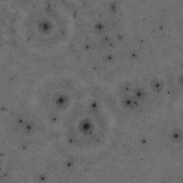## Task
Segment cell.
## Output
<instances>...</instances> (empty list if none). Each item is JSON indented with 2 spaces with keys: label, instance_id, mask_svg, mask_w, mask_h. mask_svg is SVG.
<instances>
[{
  "label": "cell",
  "instance_id": "1",
  "mask_svg": "<svg viewBox=\"0 0 183 183\" xmlns=\"http://www.w3.org/2000/svg\"><path fill=\"white\" fill-rule=\"evenodd\" d=\"M71 100L68 94L66 92H59L52 98L53 104L58 109H64L67 108Z\"/></svg>",
  "mask_w": 183,
  "mask_h": 183
},
{
  "label": "cell",
  "instance_id": "2",
  "mask_svg": "<svg viewBox=\"0 0 183 183\" xmlns=\"http://www.w3.org/2000/svg\"><path fill=\"white\" fill-rule=\"evenodd\" d=\"M138 102L135 97H126L123 98L120 102V104L122 107L126 109L134 110L138 107Z\"/></svg>",
  "mask_w": 183,
  "mask_h": 183
},
{
  "label": "cell",
  "instance_id": "3",
  "mask_svg": "<svg viewBox=\"0 0 183 183\" xmlns=\"http://www.w3.org/2000/svg\"><path fill=\"white\" fill-rule=\"evenodd\" d=\"M53 29V25L50 20L43 19L38 24V29L42 34H47L51 32Z\"/></svg>",
  "mask_w": 183,
  "mask_h": 183
},
{
  "label": "cell",
  "instance_id": "4",
  "mask_svg": "<svg viewBox=\"0 0 183 183\" xmlns=\"http://www.w3.org/2000/svg\"><path fill=\"white\" fill-rule=\"evenodd\" d=\"M164 87V82L159 78H155L150 83V88L152 91L155 93L161 92L163 90Z\"/></svg>",
  "mask_w": 183,
  "mask_h": 183
},
{
  "label": "cell",
  "instance_id": "5",
  "mask_svg": "<svg viewBox=\"0 0 183 183\" xmlns=\"http://www.w3.org/2000/svg\"><path fill=\"white\" fill-rule=\"evenodd\" d=\"M134 97L138 101H143L147 96V90L143 87H136L133 90Z\"/></svg>",
  "mask_w": 183,
  "mask_h": 183
},
{
  "label": "cell",
  "instance_id": "6",
  "mask_svg": "<svg viewBox=\"0 0 183 183\" xmlns=\"http://www.w3.org/2000/svg\"><path fill=\"white\" fill-rule=\"evenodd\" d=\"M106 30V27L104 24L99 22L97 23L94 27V32L97 35H103Z\"/></svg>",
  "mask_w": 183,
  "mask_h": 183
},
{
  "label": "cell",
  "instance_id": "7",
  "mask_svg": "<svg viewBox=\"0 0 183 183\" xmlns=\"http://www.w3.org/2000/svg\"><path fill=\"white\" fill-rule=\"evenodd\" d=\"M90 93L94 98L100 99L102 96V92L100 89L97 87L91 88L90 89Z\"/></svg>",
  "mask_w": 183,
  "mask_h": 183
},
{
  "label": "cell",
  "instance_id": "8",
  "mask_svg": "<svg viewBox=\"0 0 183 183\" xmlns=\"http://www.w3.org/2000/svg\"><path fill=\"white\" fill-rule=\"evenodd\" d=\"M92 124L91 121L88 120H85L84 121L82 124H81V127H82V130L83 132H88L89 130H91V128H92Z\"/></svg>",
  "mask_w": 183,
  "mask_h": 183
},
{
  "label": "cell",
  "instance_id": "9",
  "mask_svg": "<svg viewBox=\"0 0 183 183\" xmlns=\"http://www.w3.org/2000/svg\"><path fill=\"white\" fill-rule=\"evenodd\" d=\"M85 95L84 92L82 90H76L73 92V96L76 99H80Z\"/></svg>",
  "mask_w": 183,
  "mask_h": 183
},
{
  "label": "cell",
  "instance_id": "10",
  "mask_svg": "<svg viewBox=\"0 0 183 183\" xmlns=\"http://www.w3.org/2000/svg\"><path fill=\"white\" fill-rule=\"evenodd\" d=\"M115 57L113 54H107L103 58V60L106 63H111L114 60Z\"/></svg>",
  "mask_w": 183,
  "mask_h": 183
},
{
  "label": "cell",
  "instance_id": "11",
  "mask_svg": "<svg viewBox=\"0 0 183 183\" xmlns=\"http://www.w3.org/2000/svg\"><path fill=\"white\" fill-rule=\"evenodd\" d=\"M108 10L111 13H115L117 10V7L116 4L112 3L109 4L108 7Z\"/></svg>",
  "mask_w": 183,
  "mask_h": 183
},
{
  "label": "cell",
  "instance_id": "12",
  "mask_svg": "<svg viewBox=\"0 0 183 183\" xmlns=\"http://www.w3.org/2000/svg\"><path fill=\"white\" fill-rule=\"evenodd\" d=\"M177 82L179 87L183 88V73L179 75L177 79Z\"/></svg>",
  "mask_w": 183,
  "mask_h": 183
}]
</instances>
